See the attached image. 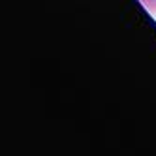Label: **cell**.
Returning a JSON list of instances; mask_svg holds the SVG:
<instances>
[{"mask_svg":"<svg viewBox=\"0 0 156 156\" xmlns=\"http://www.w3.org/2000/svg\"><path fill=\"white\" fill-rule=\"evenodd\" d=\"M139 2L149 9L151 13H156V0H139Z\"/></svg>","mask_w":156,"mask_h":156,"instance_id":"1","label":"cell"}]
</instances>
